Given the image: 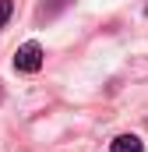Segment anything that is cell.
I'll return each instance as SVG.
<instances>
[{"label":"cell","instance_id":"obj_1","mask_svg":"<svg viewBox=\"0 0 148 152\" xmlns=\"http://www.w3.org/2000/svg\"><path fill=\"white\" fill-rule=\"evenodd\" d=\"M42 46H39L36 39H28V42H21L18 50H14V67L21 71V75H36L39 67H42Z\"/></svg>","mask_w":148,"mask_h":152},{"label":"cell","instance_id":"obj_2","mask_svg":"<svg viewBox=\"0 0 148 152\" xmlns=\"http://www.w3.org/2000/svg\"><path fill=\"white\" fill-rule=\"evenodd\" d=\"M110 152H145V145H141L138 134H120V138L110 142Z\"/></svg>","mask_w":148,"mask_h":152},{"label":"cell","instance_id":"obj_3","mask_svg":"<svg viewBox=\"0 0 148 152\" xmlns=\"http://www.w3.org/2000/svg\"><path fill=\"white\" fill-rule=\"evenodd\" d=\"M11 11H14V4H11V0H0V28L11 21Z\"/></svg>","mask_w":148,"mask_h":152},{"label":"cell","instance_id":"obj_4","mask_svg":"<svg viewBox=\"0 0 148 152\" xmlns=\"http://www.w3.org/2000/svg\"><path fill=\"white\" fill-rule=\"evenodd\" d=\"M64 4H67V0H53V4H49V7H42V14H53V11H60V7H64Z\"/></svg>","mask_w":148,"mask_h":152},{"label":"cell","instance_id":"obj_5","mask_svg":"<svg viewBox=\"0 0 148 152\" xmlns=\"http://www.w3.org/2000/svg\"><path fill=\"white\" fill-rule=\"evenodd\" d=\"M0 99H4V88H0Z\"/></svg>","mask_w":148,"mask_h":152}]
</instances>
